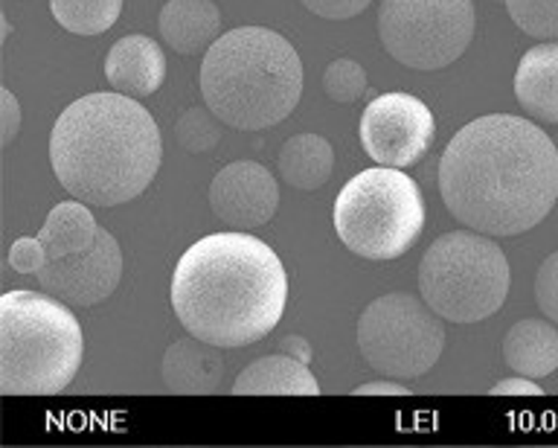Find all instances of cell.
<instances>
[{
  "label": "cell",
  "mask_w": 558,
  "mask_h": 448,
  "mask_svg": "<svg viewBox=\"0 0 558 448\" xmlns=\"http://www.w3.org/2000/svg\"><path fill=\"white\" fill-rule=\"evenodd\" d=\"M378 36L384 50L413 71H442L474 38L471 0H381Z\"/></svg>",
  "instance_id": "9"
},
{
  "label": "cell",
  "mask_w": 558,
  "mask_h": 448,
  "mask_svg": "<svg viewBox=\"0 0 558 448\" xmlns=\"http://www.w3.org/2000/svg\"><path fill=\"white\" fill-rule=\"evenodd\" d=\"M221 347L207 343L190 335L174 341L163 355V382L178 396H207L216 393L225 378V359Z\"/></svg>",
  "instance_id": "14"
},
{
  "label": "cell",
  "mask_w": 558,
  "mask_h": 448,
  "mask_svg": "<svg viewBox=\"0 0 558 448\" xmlns=\"http://www.w3.org/2000/svg\"><path fill=\"white\" fill-rule=\"evenodd\" d=\"M422 300L451 324H477L504 306L509 263L497 242L483 233H445L418 265Z\"/></svg>",
  "instance_id": "7"
},
{
  "label": "cell",
  "mask_w": 558,
  "mask_h": 448,
  "mask_svg": "<svg viewBox=\"0 0 558 448\" xmlns=\"http://www.w3.org/2000/svg\"><path fill=\"white\" fill-rule=\"evenodd\" d=\"M355 396H410V387H404L399 378L387 382H369V385L355 387Z\"/></svg>",
  "instance_id": "30"
},
{
  "label": "cell",
  "mask_w": 558,
  "mask_h": 448,
  "mask_svg": "<svg viewBox=\"0 0 558 448\" xmlns=\"http://www.w3.org/2000/svg\"><path fill=\"white\" fill-rule=\"evenodd\" d=\"M434 132L430 108L404 90L375 97L361 117V146L381 167H413L430 149Z\"/></svg>",
  "instance_id": "10"
},
{
  "label": "cell",
  "mask_w": 558,
  "mask_h": 448,
  "mask_svg": "<svg viewBox=\"0 0 558 448\" xmlns=\"http://www.w3.org/2000/svg\"><path fill=\"white\" fill-rule=\"evenodd\" d=\"M0 390L3 396H56L76 378L85 355L82 326L64 300L7 291L0 300Z\"/></svg>",
  "instance_id": "5"
},
{
  "label": "cell",
  "mask_w": 558,
  "mask_h": 448,
  "mask_svg": "<svg viewBox=\"0 0 558 448\" xmlns=\"http://www.w3.org/2000/svg\"><path fill=\"white\" fill-rule=\"evenodd\" d=\"M163 158L155 117L120 90L70 102L50 134V164L73 198L94 207L134 202Z\"/></svg>",
  "instance_id": "3"
},
{
  "label": "cell",
  "mask_w": 558,
  "mask_h": 448,
  "mask_svg": "<svg viewBox=\"0 0 558 448\" xmlns=\"http://www.w3.org/2000/svg\"><path fill=\"white\" fill-rule=\"evenodd\" d=\"M47 247L38 237H21L15 239V245L9 247V265L17 274H38L47 265Z\"/></svg>",
  "instance_id": "26"
},
{
  "label": "cell",
  "mask_w": 558,
  "mask_h": 448,
  "mask_svg": "<svg viewBox=\"0 0 558 448\" xmlns=\"http://www.w3.org/2000/svg\"><path fill=\"white\" fill-rule=\"evenodd\" d=\"M96 230H99V225H96L94 213L87 210L85 202L76 198V202H64L52 207L38 239L47 247V256L59 259V256L85 251L94 242Z\"/></svg>",
  "instance_id": "20"
},
{
  "label": "cell",
  "mask_w": 558,
  "mask_h": 448,
  "mask_svg": "<svg viewBox=\"0 0 558 448\" xmlns=\"http://www.w3.org/2000/svg\"><path fill=\"white\" fill-rule=\"evenodd\" d=\"M514 97L530 117L558 125V41L523 53L514 71Z\"/></svg>",
  "instance_id": "15"
},
{
  "label": "cell",
  "mask_w": 558,
  "mask_h": 448,
  "mask_svg": "<svg viewBox=\"0 0 558 448\" xmlns=\"http://www.w3.org/2000/svg\"><path fill=\"white\" fill-rule=\"evenodd\" d=\"M335 169V152L320 134H296L279 152V175L294 190H320Z\"/></svg>",
  "instance_id": "19"
},
{
  "label": "cell",
  "mask_w": 558,
  "mask_h": 448,
  "mask_svg": "<svg viewBox=\"0 0 558 448\" xmlns=\"http://www.w3.org/2000/svg\"><path fill=\"white\" fill-rule=\"evenodd\" d=\"M105 80L125 97H151L166 80L163 50L148 36H125L105 59Z\"/></svg>",
  "instance_id": "13"
},
{
  "label": "cell",
  "mask_w": 558,
  "mask_h": 448,
  "mask_svg": "<svg viewBox=\"0 0 558 448\" xmlns=\"http://www.w3.org/2000/svg\"><path fill=\"white\" fill-rule=\"evenodd\" d=\"M514 27L541 41H558V0H504Z\"/></svg>",
  "instance_id": "23"
},
{
  "label": "cell",
  "mask_w": 558,
  "mask_h": 448,
  "mask_svg": "<svg viewBox=\"0 0 558 448\" xmlns=\"http://www.w3.org/2000/svg\"><path fill=\"white\" fill-rule=\"evenodd\" d=\"M357 350L375 373L387 378H422L445 350L439 317L413 294H384L357 320Z\"/></svg>",
  "instance_id": "8"
},
{
  "label": "cell",
  "mask_w": 558,
  "mask_h": 448,
  "mask_svg": "<svg viewBox=\"0 0 558 448\" xmlns=\"http://www.w3.org/2000/svg\"><path fill=\"white\" fill-rule=\"evenodd\" d=\"M174 141L190 155H204L213 152L221 141V125L218 117L209 108H186L178 123H174Z\"/></svg>",
  "instance_id": "22"
},
{
  "label": "cell",
  "mask_w": 558,
  "mask_h": 448,
  "mask_svg": "<svg viewBox=\"0 0 558 448\" xmlns=\"http://www.w3.org/2000/svg\"><path fill=\"white\" fill-rule=\"evenodd\" d=\"M556 152H558V137H556Z\"/></svg>",
  "instance_id": "32"
},
{
  "label": "cell",
  "mask_w": 558,
  "mask_h": 448,
  "mask_svg": "<svg viewBox=\"0 0 558 448\" xmlns=\"http://www.w3.org/2000/svg\"><path fill=\"white\" fill-rule=\"evenodd\" d=\"M279 350L286 352V355H291V359L303 361V364H308V359H312V347H308V341H303L300 335H288V338H282Z\"/></svg>",
  "instance_id": "31"
},
{
  "label": "cell",
  "mask_w": 558,
  "mask_h": 448,
  "mask_svg": "<svg viewBox=\"0 0 558 448\" xmlns=\"http://www.w3.org/2000/svg\"><path fill=\"white\" fill-rule=\"evenodd\" d=\"M52 298L73 306H96L117 291L122 280V251L105 228L96 230L94 242L85 251L47 259L35 274Z\"/></svg>",
  "instance_id": "11"
},
{
  "label": "cell",
  "mask_w": 558,
  "mask_h": 448,
  "mask_svg": "<svg viewBox=\"0 0 558 448\" xmlns=\"http://www.w3.org/2000/svg\"><path fill=\"white\" fill-rule=\"evenodd\" d=\"M369 3H373V0H303L305 10L326 21L355 19V15H361Z\"/></svg>",
  "instance_id": "27"
},
{
  "label": "cell",
  "mask_w": 558,
  "mask_h": 448,
  "mask_svg": "<svg viewBox=\"0 0 558 448\" xmlns=\"http://www.w3.org/2000/svg\"><path fill=\"white\" fill-rule=\"evenodd\" d=\"M209 207L235 230L268 225L279 207V186L268 169L253 160L230 164L209 184Z\"/></svg>",
  "instance_id": "12"
},
{
  "label": "cell",
  "mask_w": 558,
  "mask_h": 448,
  "mask_svg": "<svg viewBox=\"0 0 558 448\" xmlns=\"http://www.w3.org/2000/svg\"><path fill=\"white\" fill-rule=\"evenodd\" d=\"M323 90L326 97L340 102V106H352L366 94V73L364 68L352 59H338L331 62L323 73Z\"/></svg>",
  "instance_id": "24"
},
{
  "label": "cell",
  "mask_w": 558,
  "mask_h": 448,
  "mask_svg": "<svg viewBox=\"0 0 558 448\" xmlns=\"http://www.w3.org/2000/svg\"><path fill=\"white\" fill-rule=\"evenodd\" d=\"M535 300L547 320L558 326V251L549 254L535 274Z\"/></svg>",
  "instance_id": "25"
},
{
  "label": "cell",
  "mask_w": 558,
  "mask_h": 448,
  "mask_svg": "<svg viewBox=\"0 0 558 448\" xmlns=\"http://www.w3.org/2000/svg\"><path fill=\"white\" fill-rule=\"evenodd\" d=\"M0 143H3V149L12 146V141L21 132V106H17L15 94L9 88L0 90Z\"/></svg>",
  "instance_id": "28"
},
{
  "label": "cell",
  "mask_w": 558,
  "mask_h": 448,
  "mask_svg": "<svg viewBox=\"0 0 558 448\" xmlns=\"http://www.w3.org/2000/svg\"><path fill=\"white\" fill-rule=\"evenodd\" d=\"M201 94L221 123L259 132L282 123L303 94V64L286 38L265 27L230 29L201 64Z\"/></svg>",
  "instance_id": "4"
},
{
  "label": "cell",
  "mask_w": 558,
  "mask_h": 448,
  "mask_svg": "<svg viewBox=\"0 0 558 448\" xmlns=\"http://www.w3.org/2000/svg\"><path fill=\"white\" fill-rule=\"evenodd\" d=\"M504 359L509 370L526 378H547L558 370V329L553 320L526 317L504 338Z\"/></svg>",
  "instance_id": "17"
},
{
  "label": "cell",
  "mask_w": 558,
  "mask_h": 448,
  "mask_svg": "<svg viewBox=\"0 0 558 448\" xmlns=\"http://www.w3.org/2000/svg\"><path fill=\"white\" fill-rule=\"evenodd\" d=\"M439 193L469 230L488 237L526 233L558 202L556 143L523 117H477L445 146Z\"/></svg>",
  "instance_id": "1"
},
{
  "label": "cell",
  "mask_w": 558,
  "mask_h": 448,
  "mask_svg": "<svg viewBox=\"0 0 558 448\" xmlns=\"http://www.w3.org/2000/svg\"><path fill=\"white\" fill-rule=\"evenodd\" d=\"M425 228V202L401 169L373 167L343 184L335 202V230L352 254L390 263L416 245Z\"/></svg>",
  "instance_id": "6"
},
{
  "label": "cell",
  "mask_w": 558,
  "mask_h": 448,
  "mask_svg": "<svg viewBox=\"0 0 558 448\" xmlns=\"http://www.w3.org/2000/svg\"><path fill=\"white\" fill-rule=\"evenodd\" d=\"M233 393H268V396H320V385L308 370V364L291 359V355H268L253 361L251 367L239 373Z\"/></svg>",
  "instance_id": "18"
},
{
  "label": "cell",
  "mask_w": 558,
  "mask_h": 448,
  "mask_svg": "<svg viewBox=\"0 0 558 448\" xmlns=\"http://www.w3.org/2000/svg\"><path fill=\"white\" fill-rule=\"evenodd\" d=\"M492 396H544V390H541L535 378L512 376L504 378V382H497V385L492 387Z\"/></svg>",
  "instance_id": "29"
},
{
  "label": "cell",
  "mask_w": 558,
  "mask_h": 448,
  "mask_svg": "<svg viewBox=\"0 0 558 448\" xmlns=\"http://www.w3.org/2000/svg\"><path fill=\"white\" fill-rule=\"evenodd\" d=\"M50 12L73 36H102L120 19L122 0H50Z\"/></svg>",
  "instance_id": "21"
},
{
  "label": "cell",
  "mask_w": 558,
  "mask_h": 448,
  "mask_svg": "<svg viewBox=\"0 0 558 448\" xmlns=\"http://www.w3.org/2000/svg\"><path fill=\"white\" fill-rule=\"evenodd\" d=\"M288 303V274L251 233H213L183 251L172 274V308L186 332L221 350L274 332Z\"/></svg>",
  "instance_id": "2"
},
{
  "label": "cell",
  "mask_w": 558,
  "mask_h": 448,
  "mask_svg": "<svg viewBox=\"0 0 558 448\" xmlns=\"http://www.w3.org/2000/svg\"><path fill=\"white\" fill-rule=\"evenodd\" d=\"M160 36L181 56H198L218 41L221 12L213 0H169L160 10Z\"/></svg>",
  "instance_id": "16"
}]
</instances>
